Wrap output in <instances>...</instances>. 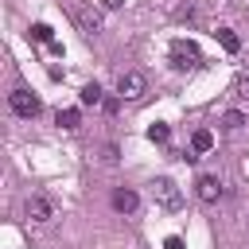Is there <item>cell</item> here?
<instances>
[{
    "label": "cell",
    "mask_w": 249,
    "mask_h": 249,
    "mask_svg": "<svg viewBox=\"0 0 249 249\" xmlns=\"http://www.w3.org/2000/svg\"><path fill=\"white\" fill-rule=\"evenodd\" d=\"M8 105H12V113H16V117H27V121H31V117H39V109H43V105H39V97H35L31 89H12V93H8Z\"/></svg>",
    "instance_id": "3957f363"
},
{
    "label": "cell",
    "mask_w": 249,
    "mask_h": 249,
    "mask_svg": "<svg viewBox=\"0 0 249 249\" xmlns=\"http://www.w3.org/2000/svg\"><path fill=\"white\" fill-rule=\"evenodd\" d=\"M54 121H58L62 128H78V121H82V117H78V109H58V117H54Z\"/></svg>",
    "instance_id": "4fadbf2b"
},
{
    "label": "cell",
    "mask_w": 249,
    "mask_h": 249,
    "mask_svg": "<svg viewBox=\"0 0 249 249\" xmlns=\"http://www.w3.org/2000/svg\"><path fill=\"white\" fill-rule=\"evenodd\" d=\"M195 191H198L202 202H218V198H222V179H218V175H198Z\"/></svg>",
    "instance_id": "5b68a950"
},
{
    "label": "cell",
    "mask_w": 249,
    "mask_h": 249,
    "mask_svg": "<svg viewBox=\"0 0 249 249\" xmlns=\"http://www.w3.org/2000/svg\"><path fill=\"white\" fill-rule=\"evenodd\" d=\"M167 136H171V128H167L163 121H156V124L148 128V140H156V144H167Z\"/></svg>",
    "instance_id": "5bb4252c"
},
{
    "label": "cell",
    "mask_w": 249,
    "mask_h": 249,
    "mask_svg": "<svg viewBox=\"0 0 249 249\" xmlns=\"http://www.w3.org/2000/svg\"><path fill=\"white\" fill-rule=\"evenodd\" d=\"M233 97H237V101H249V70H241V74L233 78Z\"/></svg>",
    "instance_id": "8fae6325"
},
{
    "label": "cell",
    "mask_w": 249,
    "mask_h": 249,
    "mask_svg": "<svg viewBox=\"0 0 249 249\" xmlns=\"http://www.w3.org/2000/svg\"><path fill=\"white\" fill-rule=\"evenodd\" d=\"M210 148H214V136H210L206 128H198V132L191 136V156L198 160V156H202V152H210Z\"/></svg>",
    "instance_id": "ba28073f"
},
{
    "label": "cell",
    "mask_w": 249,
    "mask_h": 249,
    "mask_svg": "<svg viewBox=\"0 0 249 249\" xmlns=\"http://www.w3.org/2000/svg\"><path fill=\"white\" fill-rule=\"evenodd\" d=\"M222 124H226V128H241V124H245V113H237V109H230V113L222 117Z\"/></svg>",
    "instance_id": "9a60e30c"
},
{
    "label": "cell",
    "mask_w": 249,
    "mask_h": 249,
    "mask_svg": "<svg viewBox=\"0 0 249 249\" xmlns=\"http://www.w3.org/2000/svg\"><path fill=\"white\" fill-rule=\"evenodd\" d=\"M97 101H101V86H97V82L82 86V105H97Z\"/></svg>",
    "instance_id": "7c38bea8"
},
{
    "label": "cell",
    "mask_w": 249,
    "mask_h": 249,
    "mask_svg": "<svg viewBox=\"0 0 249 249\" xmlns=\"http://www.w3.org/2000/svg\"><path fill=\"white\" fill-rule=\"evenodd\" d=\"M136 202H140V198H136V191H128V187H117V191H113V210L132 214V210H136Z\"/></svg>",
    "instance_id": "8992f818"
},
{
    "label": "cell",
    "mask_w": 249,
    "mask_h": 249,
    "mask_svg": "<svg viewBox=\"0 0 249 249\" xmlns=\"http://www.w3.org/2000/svg\"><path fill=\"white\" fill-rule=\"evenodd\" d=\"M82 27H86V35H97L101 19H97V16H82Z\"/></svg>",
    "instance_id": "2e32d148"
},
{
    "label": "cell",
    "mask_w": 249,
    "mask_h": 249,
    "mask_svg": "<svg viewBox=\"0 0 249 249\" xmlns=\"http://www.w3.org/2000/svg\"><path fill=\"white\" fill-rule=\"evenodd\" d=\"M214 35H218V43H222L230 54H237V51H241V43H237V35H233L230 27H214Z\"/></svg>",
    "instance_id": "9c48e42d"
},
{
    "label": "cell",
    "mask_w": 249,
    "mask_h": 249,
    "mask_svg": "<svg viewBox=\"0 0 249 249\" xmlns=\"http://www.w3.org/2000/svg\"><path fill=\"white\" fill-rule=\"evenodd\" d=\"M27 218H31V222H51V202H47L43 195H31V198H27Z\"/></svg>",
    "instance_id": "52a82bcc"
},
{
    "label": "cell",
    "mask_w": 249,
    "mask_h": 249,
    "mask_svg": "<svg viewBox=\"0 0 249 249\" xmlns=\"http://www.w3.org/2000/svg\"><path fill=\"white\" fill-rule=\"evenodd\" d=\"M121 4H124V0H101V8H109V12H113V8H121Z\"/></svg>",
    "instance_id": "ac0fdd59"
},
{
    "label": "cell",
    "mask_w": 249,
    "mask_h": 249,
    "mask_svg": "<svg viewBox=\"0 0 249 249\" xmlns=\"http://www.w3.org/2000/svg\"><path fill=\"white\" fill-rule=\"evenodd\" d=\"M167 54H171V66H175V70H195V66H202V51H198L191 39H175V43L167 47Z\"/></svg>",
    "instance_id": "6da1fadb"
},
{
    "label": "cell",
    "mask_w": 249,
    "mask_h": 249,
    "mask_svg": "<svg viewBox=\"0 0 249 249\" xmlns=\"http://www.w3.org/2000/svg\"><path fill=\"white\" fill-rule=\"evenodd\" d=\"M117 89H121V97L136 101V97H144L148 82H144V74H140V70H124V74H121V82H117Z\"/></svg>",
    "instance_id": "277c9868"
},
{
    "label": "cell",
    "mask_w": 249,
    "mask_h": 249,
    "mask_svg": "<svg viewBox=\"0 0 249 249\" xmlns=\"http://www.w3.org/2000/svg\"><path fill=\"white\" fill-rule=\"evenodd\" d=\"M152 198H156V206H163V210H179V206H183V191H179L175 179H167V175H160V179L152 183Z\"/></svg>",
    "instance_id": "7a4b0ae2"
},
{
    "label": "cell",
    "mask_w": 249,
    "mask_h": 249,
    "mask_svg": "<svg viewBox=\"0 0 249 249\" xmlns=\"http://www.w3.org/2000/svg\"><path fill=\"white\" fill-rule=\"evenodd\" d=\"M163 249H183V241H179V237H167V241H163Z\"/></svg>",
    "instance_id": "e0dca14e"
},
{
    "label": "cell",
    "mask_w": 249,
    "mask_h": 249,
    "mask_svg": "<svg viewBox=\"0 0 249 249\" xmlns=\"http://www.w3.org/2000/svg\"><path fill=\"white\" fill-rule=\"evenodd\" d=\"M27 35H31V39H35V43H47V47H51V43H54V31H51V27H47V23H31V31H27Z\"/></svg>",
    "instance_id": "30bf717a"
}]
</instances>
